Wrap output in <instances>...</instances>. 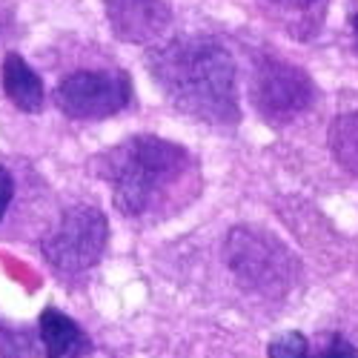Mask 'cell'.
<instances>
[{
	"label": "cell",
	"mask_w": 358,
	"mask_h": 358,
	"mask_svg": "<svg viewBox=\"0 0 358 358\" xmlns=\"http://www.w3.org/2000/svg\"><path fill=\"white\" fill-rule=\"evenodd\" d=\"M95 172L112 187L115 210L127 218L181 210L201 189L189 149L158 135H135L106 149L95 158Z\"/></svg>",
	"instance_id": "cell-1"
},
{
	"label": "cell",
	"mask_w": 358,
	"mask_h": 358,
	"mask_svg": "<svg viewBox=\"0 0 358 358\" xmlns=\"http://www.w3.org/2000/svg\"><path fill=\"white\" fill-rule=\"evenodd\" d=\"M355 38H358V15H355Z\"/></svg>",
	"instance_id": "cell-16"
},
{
	"label": "cell",
	"mask_w": 358,
	"mask_h": 358,
	"mask_svg": "<svg viewBox=\"0 0 358 358\" xmlns=\"http://www.w3.org/2000/svg\"><path fill=\"white\" fill-rule=\"evenodd\" d=\"M318 358H358V350H355V347H352L347 338L336 336L330 344L324 347V352H321Z\"/></svg>",
	"instance_id": "cell-13"
},
{
	"label": "cell",
	"mask_w": 358,
	"mask_h": 358,
	"mask_svg": "<svg viewBox=\"0 0 358 358\" xmlns=\"http://www.w3.org/2000/svg\"><path fill=\"white\" fill-rule=\"evenodd\" d=\"M0 358H32V344L23 333L0 327Z\"/></svg>",
	"instance_id": "cell-12"
},
{
	"label": "cell",
	"mask_w": 358,
	"mask_h": 358,
	"mask_svg": "<svg viewBox=\"0 0 358 358\" xmlns=\"http://www.w3.org/2000/svg\"><path fill=\"white\" fill-rule=\"evenodd\" d=\"M227 264L247 289L261 295H281L295 287V255L275 235L255 227H235L227 238Z\"/></svg>",
	"instance_id": "cell-3"
},
{
	"label": "cell",
	"mask_w": 358,
	"mask_h": 358,
	"mask_svg": "<svg viewBox=\"0 0 358 358\" xmlns=\"http://www.w3.org/2000/svg\"><path fill=\"white\" fill-rule=\"evenodd\" d=\"M266 3H273V6H281V9H295V12H307L313 9L318 0H266Z\"/></svg>",
	"instance_id": "cell-15"
},
{
	"label": "cell",
	"mask_w": 358,
	"mask_h": 358,
	"mask_svg": "<svg viewBox=\"0 0 358 358\" xmlns=\"http://www.w3.org/2000/svg\"><path fill=\"white\" fill-rule=\"evenodd\" d=\"M252 106L270 124H289L315 101V83L301 69L278 57H261L252 75Z\"/></svg>",
	"instance_id": "cell-6"
},
{
	"label": "cell",
	"mask_w": 358,
	"mask_h": 358,
	"mask_svg": "<svg viewBox=\"0 0 358 358\" xmlns=\"http://www.w3.org/2000/svg\"><path fill=\"white\" fill-rule=\"evenodd\" d=\"M112 32L127 43H155L172 23L166 0H103Z\"/></svg>",
	"instance_id": "cell-7"
},
{
	"label": "cell",
	"mask_w": 358,
	"mask_h": 358,
	"mask_svg": "<svg viewBox=\"0 0 358 358\" xmlns=\"http://www.w3.org/2000/svg\"><path fill=\"white\" fill-rule=\"evenodd\" d=\"M132 103V80L121 69H80L55 86V106L72 121H103Z\"/></svg>",
	"instance_id": "cell-5"
},
{
	"label": "cell",
	"mask_w": 358,
	"mask_h": 358,
	"mask_svg": "<svg viewBox=\"0 0 358 358\" xmlns=\"http://www.w3.org/2000/svg\"><path fill=\"white\" fill-rule=\"evenodd\" d=\"M330 146L336 161L358 178V112H347L333 121Z\"/></svg>",
	"instance_id": "cell-10"
},
{
	"label": "cell",
	"mask_w": 358,
	"mask_h": 358,
	"mask_svg": "<svg viewBox=\"0 0 358 358\" xmlns=\"http://www.w3.org/2000/svg\"><path fill=\"white\" fill-rule=\"evenodd\" d=\"M3 92L26 115H35L43 109V80L29 66L17 52H9L3 57Z\"/></svg>",
	"instance_id": "cell-9"
},
{
	"label": "cell",
	"mask_w": 358,
	"mask_h": 358,
	"mask_svg": "<svg viewBox=\"0 0 358 358\" xmlns=\"http://www.w3.org/2000/svg\"><path fill=\"white\" fill-rule=\"evenodd\" d=\"M266 352H270V358H313L307 338L301 333H295V330L273 338L270 347H266Z\"/></svg>",
	"instance_id": "cell-11"
},
{
	"label": "cell",
	"mask_w": 358,
	"mask_h": 358,
	"mask_svg": "<svg viewBox=\"0 0 358 358\" xmlns=\"http://www.w3.org/2000/svg\"><path fill=\"white\" fill-rule=\"evenodd\" d=\"M109 244V221L98 206L78 203L66 210L57 227L41 241V252L57 275H83L103 258Z\"/></svg>",
	"instance_id": "cell-4"
},
{
	"label": "cell",
	"mask_w": 358,
	"mask_h": 358,
	"mask_svg": "<svg viewBox=\"0 0 358 358\" xmlns=\"http://www.w3.org/2000/svg\"><path fill=\"white\" fill-rule=\"evenodd\" d=\"M149 72L175 109L203 124L241 121L235 61L229 49L206 35H184L149 55Z\"/></svg>",
	"instance_id": "cell-2"
},
{
	"label": "cell",
	"mask_w": 358,
	"mask_h": 358,
	"mask_svg": "<svg viewBox=\"0 0 358 358\" xmlns=\"http://www.w3.org/2000/svg\"><path fill=\"white\" fill-rule=\"evenodd\" d=\"M15 198V178L9 175L6 166H0V221H3L6 210H9V203Z\"/></svg>",
	"instance_id": "cell-14"
},
{
	"label": "cell",
	"mask_w": 358,
	"mask_h": 358,
	"mask_svg": "<svg viewBox=\"0 0 358 358\" xmlns=\"http://www.w3.org/2000/svg\"><path fill=\"white\" fill-rule=\"evenodd\" d=\"M38 336L46 358H83L92 350V341L80 330V324L55 307H46L41 313Z\"/></svg>",
	"instance_id": "cell-8"
}]
</instances>
